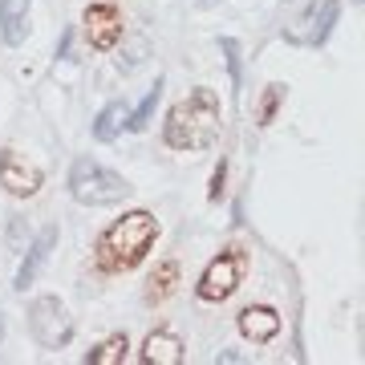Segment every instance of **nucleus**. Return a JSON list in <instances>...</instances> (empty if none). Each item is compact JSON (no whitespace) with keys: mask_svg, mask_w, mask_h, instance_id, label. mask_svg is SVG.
<instances>
[{"mask_svg":"<svg viewBox=\"0 0 365 365\" xmlns=\"http://www.w3.org/2000/svg\"><path fill=\"white\" fill-rule=\"evenodd\" d=\"M220 126H223V110L215 90L195 86L179 106H170L167 126H163V143L170 150H207L220 138Z\"/></svg>","mask_w":365,"mask_h":365,"instance_id":"obj_1","label":"nucleus"},{"mask_svg":"<svg viewBox=\"0 0 365 365\" xmlns=\"http://www.w3.org/2000/svg\"><path fill=\"white\" fill-rule=\"evenodd\" d=\"M158 240V220L150 211H126L122 220H114L98 240V268L102 272H130L146 260V252Z\"/></svg>","mask_w":365,"mask_h":365,"instance_id":"obj_2","label":"nucleus"},{"mask_svg":"<svg viewBox=\"0 0 365 365\" xmlns=\"http://www.w3.org/2000/svg\"><path fill=\"white\" fill-rule=\"evenodd\" d=\"M134 187L118 170L102 167L98 158H78L69 170V195L78 199L81 207H114L130 195Z\"/></svg>","mask_w":365,"mask_h":365,"instance_id":"obj_3","label":"nucleus"},{"mask_svg":"<svg viewBox=\"0 0 365 365\" xmlns=\"http://www.w3.org/2000/svg\"><path fill=\"white\" fill-rule=\"evenodd\" d=\"M29 333L41 349H66L73 341V317L61 297H37L29 304Z\"/></svg>","mask_w":365,"mask_h":365,"instance_id":"obj_4","label":"nucleus"},{"mask_svg":"<svg viewBox=\"0 0 365 365\" xmlns=\"http://www.w3.org/2000/svg\"><path fill=\"white\" fill-rule=\"evenodd\" d=\"M244 268H248V256L240 248H223L215 260L203 268L199 276V300L203 304H223L227 297H235V288L244 284Z\"/></svg>","mask_w":365,"mask_h":365,"instance_id":"obj_5","label":"nucleus"},{"mask_svg":"<svg viewBox=\"0 0 365 365\" xmlns=\"http://www.w3.org/2000/svg\"><path fill=\"white\" fill-rule=\"evenodd\" d=\"M337 16H341V0H313V4L284 29V41L288 45H300V49H317V45L329 41Z\"/></svg>","mask_w":365,"mask_h":365,"instance_id":"obj_6","label":"nucleus"},{"mask_svg":"<svg viewBox=\"0 0 365 365\" xmlns=\"http://www.w3.org/2000/svg\"><path fill=\"white\" fill-rule=\"evenodd\" d=\"M0 187L13 199H33L41 191V167L29 163L21 150L4 146V150H0Z\"/></svg>","mask_w":365,"mask_h":365,"instance_id":"obj_7","label":"nucleus"},{"mask_svg":"<svg viewBox=\"0 0 365 365\" xmlns=\"http://www.w3.org/2000/svg\"><path fill=\"white\" fill-rule=\"evenodd\" d=\"M81 25H86L90 49H98V53H110L118 41H122V13H118V4H110V0L90 4V9L81 13Z\"/></svg>","mask_w":365,"mask_h":365,"instance_id":"obj_8","label":"nucleus"},{"mask_svg":"<svg viewBox=\"0 0 365 365\" xmlns=\"http://www.w3.org/2000/svg\"><path fill=\"white\" fill-rule=\"evenodd\" d=\"M53 248H57V227H45V232H41L37 240H33V244L25 248V252H21L25 260H21V268H16V280H13V288H16V292H25V288H33V280L41 276V268L49 264V252H53Z\"/></svg>","mask_w":365,"mask_h":365,"instance_id":"obj_9","label":"nucleus"},{"mask_svg":"<svg viewBox=\"0 0 365 365\" xmlns=\"http://www.w3.org/2000/svg\"><path fill=\"white\" fill-rule=\"evenodd\" d=\"M235 325H240L244 341H252V345H268V341L280 333V313H276L272 304H248L244 313L235 317Z\"/></svg>","mask_w":365,"mask_h":365,"instance_id":"obj_10","label":"nucleus"},{"mask_svg":"<svg viewBox=\"0 0 365 365\" xmlns=\"http://www.w3.org/2000/svg\"><path fill=\"white\" fill-rule=\"evenodd\" d=\"M143 361L146 365H182L187 361V345H182L179 333L155 329V333L143 341Z\"/></svg>","mask_w":365,"mask_h":365,"instance_id":"obj_11","label":"nucleus"},{"mask_svg":"<svg viewBox=\"0 0 365 365\" xmlns=\"http://www.w3.org/2000/svg\"><path fill=\"white\" fill-rule=\"evenodd\" d=\"M29 9H33V0H0V41L4 45H25Z\"/></svg>","mask_w":365,"mask_h":365,"instance_id":"obj_12","label":"nucleus"},{"mask_svg":"<svg viewBox=\"0 0 365 365\" xmlns=\"http://www.w3.org/2000/svg\"><path fill=\"white\" fill-rule=\"evenodd\" d=\"M126 126H130V106L126 102H110L102 114L93 118V138H98V143H114Z\"/></svg>","mask_w":365,"mask_h":365,"instance_id":"obj_13","label":"nucleus"},{"mask_svg":"<svg viewBox=\"0 0 365 365\" xmlns=\"http://www.w3.org/2000/svg\"><path fill=\"white\" fill-rule=\"evenodd\" d=\"M175 284H179V264L163 260L155 272H150V280H146V300H150V304H163V300L175 292Z\"/></svg>","mask_w":365,"mask_h":365,"instance_id":"obj_14","label":"nucleus"},{"mask_svg":"<svg viewBox=\"0 0 365 365\" xmlns=\"http://www.w3.org/2000/svg\"><path fill=\"white\" fill-rule=\"evenodd\" d=\"M126 353H130L126 333H114V337H106L98 349L86 353V361H90V365H122V361H126Z\"/></svg>","mask_w":365,"mask_h":365,"instance_id":"obj_15","label":"nucleus"},{"mask_svg":"<svg viewBox=\"0 0 365 365\" xmlns=\"http://www.w3.org/2000/svg\"><path fill=\"white\" fill-rule=\"evenodd\" d=\"M158 98H163V78H155V86H150V90H146V98H143V106H138V110H130V126H126V130H146V126H150V118H155V110H158Z\"/></svg>","mask_w":365,"mask_h":365,"instance_id":"obj_16","label":"nucleus"},{"mask_svg":"<svg viewBox=\"0 0 365 365\" xmlns=\"http://www.w3.org/2000/svg\"><path fill=\"white\" fill-rule=\"evenodd\" d=\"M146 57H150V41H146V37H134L126 49L118 53V69H122V73H134V69L143 66Z\"/></svg>","mask_w":365,"mask_h":365,"instance_id":"obj_17","label":"nucleus"},{"mask_svg":"<svg viewBox=\"0 0 365 365\" xmlns=\"http://www.w3.org/2000/svg\"><path fill=\"white\" fill-rule=\"evenodd\" d=\"M220 49H223V57H227V69H232V86L240 90V86H244V53H240V41L223 37Z\"/></svg>","mask_w":365,"mask_h":365,"instance_id":"obj_18","label":"nucleus"},{"mask_svg":"<svg viewBox=\"0 0 365 365\" xmlns=\"http://www.w3.org/2000/svg\"><path fill=\"white\" fill-rule=\"evenodd\" d=\"M29 244H33L29 220H21V215H9V248H13V252H25Z\"/></svg>","mask_w":365,"mask_h":365,"instance_id":"obj_19","label":"nucleus"},{"mask_svg":"<svg viewBox=\"0 0 365 365\" xmlns=\"http://www.w3.org/2000/svg\"><path fill=\"white\" fill-rule=\"evenodd\" d=\"M280 98H284V86H268V90H264V102H260V126H272L276 110H280Z\"/></svg>","mask_w":365,"mask_h":365,"instance_id":"obj_20","label":"nucleus"},{"mask_svg":"<svg viewBox=\"0 0 365 365\" xmlns=\"http://www.w3.org/2000/svg\"><path fill=\"white\" fill-rule=\"evenodd\" d=\"M223 182H227V163L220 158V167H215V175H211V187H207V199H211V203H220V199H223Z\"/></svg>","mask_w":365,"mask_h":365,"instance_id":"obj_21","label":"nucleus"},{"mask_svg":"<svg viewBox=\"0 0 365 365\" xmlns=\"http://www.w3.org/2000/svg\"><path fill=\"white\" fill-rule=\"evenodd\" d=\"M215 361H220V365H240V361H248V357H244V353H235V349H220V353H215Z\"/></svg>","mask_w":365,"mask_h":365,"instance_id":"obj_22","label":"nucleus"},{"mask_svg":"<svg viewBox=\"0 0 365 365\" xmlns=\"http://www.w3.org/2000/svg\"><path fill=\"white\" fill-rule=\"evenodd\" d=\"M0 337H4V321H0Z\"/></svg>","mask_w":365,"mask_h":365,"instance_id":"obj_23","label":"nucleus"}]
</instances>
